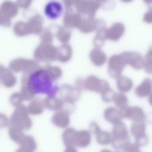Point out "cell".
Instances as JSON below:
<instances>
[{
    "label": "cell",
    "instance_id": "cell-10",
    "mask_svg": "<svg viewBox=\"0 0 152 152\" xmlns=\"http://www.w3.org/2000/svg\"><path fill=\"white\" fill-rule=\"evenodd\" d=\"M51 122L55 126L64 129L68 127L70 124L69 114L64 111H58L53 115L51 118Z\"/></svg>",
    "mask_w": 152,
    "mask_h": 152
},
{
    "label": "cell",
    "instance_id": "cell-33",
    "mask_svg": "<svg viewBox=\"0 0 152 152\" xmlns=\"http://www.w3.org/2000/svg\"><path fill=\"white\" fill-rule=\"evenodd\" d=\"M99 125L96 122L93 121L89 125V132L90 133L96 135L101 131Z\"/></svg>",
    "mask_w": 152,
    "mask_h": 152
},
{
    "label": "cell",
    "instance_id": "cell-23",
    "mask_svg": "<svg viewBox=\"0 0 152 152\" xmlns=\"http://www.w3.org/2000/svg\"><path fill=\"white\" fill-rule=\"evenodd\" d=\"M113 137L112 134L105 131H100L96 135L97 142L101 145H107L112 142Z\"/></svg>",
    "mask_w": 152,
    "mask_h": 152
},
{
    "label": "cell",
    "instance_id": "cell-5",
    "mask_svg": "<svg viewBox=\"0 0 152 152\" xmlns=\"http://www.w3.org/2000/svg\"><path fill=\"white\" fill-rule=\"evenodd\" d=\"M109 83L95 75L87 77L83 81V88L91 91L100 93L103 90L109 87Z\"/></svg>",
    "mask_w": 152,
    "mask_h": 152
},
{
    "label": "cell",
    "instance_id": "cell-1",
    "mask_svg": "<svg viewBox=\"0 0 152 152\" xmlns=\"http://www.w3.org/2000/svg\"><path fill=\"white\" fill-rule=\"evenodd\" d=\"M55 81L49 77L44 68H39L28 73L22 77V84L27 85L35 94H46L55 96L59 88Z\"/></svg>",
    "mask_w": 152,
    "mask_h": 152
},
{
    "label": "cell",
    "instance_id": "cell-9",
    "mask_svg": "<svg viewBox=\"0 0 152 152\" xmlns=\"http://www.w3.org/2000/svg\"><path fill=\"white\" fill-rule=\"evenodd\" d=\"M91 137L89 131L87 130L76 131L75 138V145L80 148H86L90 144Z\"/></svg>",
    "mask_w": 152,
    "mask_h": 152
},
{
    "label": "cell",
    "instance_id": "cell-7",
    "mask_svg": "<svg viewBox=\"0 0 152 152\" xmlns=\"http://www.w3.org/2000/svg\"><path fill=\"white\" fill-rule=\"evenodd\" d=\"M125 65L123 58L120 57H113L110 58L108 62V73L111 77L117 79L121 76Z\"/></svg>",
    "mask_w": 152,
    "mask_h": 152
},
{
    "label": "cell",
    "instance_id": "cell-29",
    "mask_svg": "<svg viewBox=\"0 0 152 152\" xmlns=\"http://www.w3.org/2000/svg\"><path fill=\"white\" fill-rule=\"evenodd\" d=\"M91 59L92 63L96 66H99L103 65L106 61V58L104 55L102 53L95 52L92 53Z\"/></svg>",
    "mask_w": 152,
    "mask_h": 152
},
{
    "label": "cell",
    "instance_id": "cell-15",
    "mask_svg": "<svg viewBox=\"0 0 152 152\" xmlns=\"http://www.w3.org/2000/svg\"><path fill=\"white\" fill-rule=\"evenodd\" d=\"M105 119L108 122L114 124L121 121L122 118L120 116L119 109L114 107H108L104 113Z\"/></svg>",
    "mask_w": 152,
    "mask_h": 152
},
{
    "label": "cell",
    "instance_id": "cell-24",
    "mask_svg": "<svg viewBox=\"0 0 152 152\" xmlns=\"http://www.w3.org/2000/svg\"><path fill=\"white\" fill-rule=\"evenodd\" d=\"M9 133L11 139L18 144L22 141L25 136L23 130L11 126H10Z\"/></svg>",
    "mask_w": 152,
    "mask_h": 152
},
{
    "label": "cell",
    "instance_id": "cell-31",
    "mask_svg": "<svg viewBox=\"0 0 152 152\" xmlns=\"http://www.w3.org/2000/svg\"><path fill=\"white\" fill-rule=\"evenodd\" d=\"M135 143L140 147H144L148 144L149 142V139L146 134L139 137L135 138Z\"/></svg>",
    "mask_w": 152,
    "mask_h": 152
},
{
    "label": "cell",
    "instance_id": "cell-30",
    "mask_svg": "<svg viewBox=\"0 0 152 152\" xmlns=\"http://www.w3.org/2000/svg\"><path fill=\"white\" fill-rule=\"evenodd\" d=\"M10 100L11 104L14 106L17 107L22 104L23 99L20 92H16L11 95Z\"/></svg>",
    "mask_w": 152,
    "mask_h": 152
},
{
    "label": "cell",
    "instance_id": "cell-27",
    "mask_svg": "<svg viewBox=\"0 0 152 152\" xmlns=\"http://www.w3.org/2000/svg\"><path fill=\"white\" fill-rule=\"evenodd\" d=\"M115 93V91L109 86L103 90L100 94L103 101L108 103L113 101V98Z\"/></svg>",
    "mask_w": 152,
    "mask_h": 152
},
{
    "label": "cell",
    "instance_id": "cell-36",
    "mask_svg": "<svg viewBox=\"0 0 152 152\" xmlns=\"http://www.w3.org/2000/svg\"><path fill=\"white\" fill-rule=\"evenodd\" d=\"M65 151L66 152H76L75 147H69L66 148Z\"/></svg>",
    "mask_w": 152,
    "mask_h": 152
},
{
    "label": "cell",
    "instance_id": "cell-2",
    "mask_svg": "<svg viewBox=\"0 0 152 152\" xmlns=\"http://www.w3.org/2000/svg\"><path fill=\"white\" fill-rule=\"evenodd\" d=\"M10 125L23 131L31 128L32 122L29 117L27 107L22 104L16 107L10 120Z\"/></svg>",
    "mask_w": 152,
    "mask_h": 152
},
{
    "label": "cell",
    "instance_id": "cell-13",
    "mask_svg": "<svg viewBox=\"0 0 152 152\" xmlns=\"http://www.w3.org/2000/svg\"><path fill=\"white\" fill-rule=\"evenodd\" d=\"M19 148L18 151L22 152H31L37 148V143L33 137L29 135L25 136L19 143Z\"/></svg>",
    "mask_w": 152,
    "mask_h": 152
},
{
    "label": "cell",
    "instance_id": "cell-26",
    "mask_svg": "<svg viewBox=\"0 0 152 152\" xmlns=\"http://www.w3.org/2000/svg\"><path fill=\"white\" fill-rule=\"evenodd\" d=\"M130 142V137L125 139H112L111 144L114 149L116 151H123L125 146Z\"/></svg>",
    "mask_w": 152,
    "mask_h": 152
},
{
    "label": "cell",
    "instance_id": "cell-28",
    "mask_svg": "<svg viewBox=\"0 0 152 152\" xmlns=\"http://www.w3.org/2000/svg\"><path fill=\"white\" fill-rule=\"evenodd\" d=\"M23 100H31L33 99L35 94L26 84H22V88L20 92Z\"/></svg>",
    "mask_w": 152,
    "mask_h": 152
},
{
    "label": "cell",
    "instance_id": "cell-3",
    "mask_svg": "<svg viewBox=\"0 0 152 152\" xmlns=\"http://www.w3.org/2000/svg\"><path fill=\"white\" fill-rule=\"evenodd\" d=\"M120 116L122 118H127L134 122L144 121L145 115L141 107L138 106H125L119 109Z\"/></svg>",
    "mask_w": 152,
    "mask_h": 152
},
{
    "label": "cell",
    "instance_id": "cell-19",
    "mask_svg": "<svg viewBox=\"0 0 152 152\" xmlns=\"http://www.w3.org/2000/svg\"><path fill=\"white\" fill-rule=\"evenodd\" d=\"M76 130L72 128L66 129L62 134V140L66 148L75 147V138L76 132Z\"/></svg>",
    "mask_w": 152,
    "mask_h": 152
},
{
    "label": "cell",
    "instance_id": "cell-18",
    "mask_svg": "<svg viewBox=\"0 0 152 152\" xmlns=\"http://www.w3.org/2000/svg\"><path fill=\"white\" fill-rule=\"evenodd\" d=\"M0 80L5 87L11 88L15 85L17 83V78L10 69L6 68L1 76Z\"/></svg>",
    "mask_w": 152,
    "mask_h": 152
},
{
    "label": "cell",
    "instance_id": "cell-16",
    "mask_svg": "<svg viewBox=\"0 0 152 152\" xmlns=\"http://www.w3.org/2000/svg\"><path fill=\"white\" fill-rule=\"evenodd\" d=\"M125 64H129L133 69L140 70L143 67V61L137 55H126L123 58Z\"/></svg>",
    "mask_w": 152,
    "mask_h": 152
},
{
    "label": "cell",
    "instance_id": "cell-6",
    "mask_svg": "<svg viewBox=\"0 0 152 152\" xmlns=\"http://www.w3.org/2000/svg\"><path fill=\"white\" fill-rule=\"evenodd\" d=\"M63 5L56 0H51L45 6L44 13L48 18L56 20L60 17L63 13Z\"/></svg>",
    "mask_w": 152,
    "mask_h": 152
},
{
    "label": "cell",
    "instance_id": "cell-25",
    "mask_svg": "<svg viewBox=\"0 0 152 152\" xmlns=\"http://www.w3.org/2000/svg\"><path fill=\"white\" fill-rule=\"evenodd\" d=\"M113 101L116 107L120 108L128 105L129 99L127 96L122 93H115Z\"/></svg>",
    "mask_w": 152,
    "mask_h": 152
},
{
    "label": "cell",
    "instance_id": "cell-4",
    "mask_svg": "<svg viewBox=\"0 0 152 152\" xmlns=\"http://www.w3.org/2000/svg\"><path fill=\"white\" fill-rule=\"evenodd\" d=\"M59 94L64 102L75 104L80 97L81 90L76 86L64 84L59 89Z\"/></svg>",
    "mask_w": 152,
    "mask_h": 152
},
{
    "label": "cell",
    "instance_id": "cell-34",
    "mask_svg": "<svg viewBox=\"0 0 152 152\" xmlns=\"http://www.w3.org/2000/svg\"><path fill=\"white\" fill-rule=\"evenodd\" d=\"M10 124L8 118L4 114L0 113V128H5Z\"/></svg>",
    "mask_w": 152,
    "mask_h": 152
},
{
    "label": "cell",
    "instance_id": "cell-22",
    "mask_svg": "<svg viewBox=\"0 0 152 152\" xmlns=\"http://www.w3.org/2000/svg\"><path fill=\"white\" fill-rule=\"evenodd\" d=\"M44 69L49 77L53 80H58L63 75V71L58 66H47Z\"/></svg>",
    "mask_w": 152,
    "mask_h": 152
},
{
    "label": "cell",
    "instance_id": "cell-37",
    "mask_svg": "<svg viewBox=\"0 0 152 152\" xmlns=\"http://www.w3.org/2000/svg\"><path fill=\"white\" fill-rule=\"evenodd\" d=\"M6 69V68H5L3 66L0 65V79H1V78L2 74H3Z\"/></svg>",
    "mask_w": 152,
    "mask_h": 152
},
{
    "label": "cell",
    "instance_id": "cell-35",
    "mask_svg": "<svg viewBox=\"0 0 152 152\" xmlns=\"http://www.w3.org/2000/svg\"><path fill=\"white\" fill-rule=\"evenodd\" d=\"M83 81L84 80L82 78H78L75 81V86L78 88L80 89V90L83 89Z\"/></svg>",
    "mask_w": 152,
    "mask_h": 152
},
{
    "label": "cell",
    "instance_id": "cell-11",
    "mask_svg": "<svg viewBox=\"0 0 152 152\" xmlns=\"http://www.w3.org/2000/svg\"><path fill=\"white\" fill-rule=\"evenodd\" d=\"M152 80L146 78L143 80L142 82L135 90V93L137 96L144 98L151 96L152 93Z\"/></svg>",
    "mask_w": 152,
    "mask_h": 152
},
{
    "label": "cell",
    "instance_id": "cell-12",
    "mask_svg": "<svg viewBox=\"0 0 152 152\" xmlns=\"http://www.w3.org/2000/svg\"><path fill=\"white\" fill-rule=\"evenodd\" d=\"M42 102L44 107L51 111H60L64 107L63 100L55 96H48L45 98Z\"/></svg>",
    "mask_w": 152,
    "mask_h": 152
},
{
    "label": "cell",
    "instance_id": "cell-32",
    "mask_svg": "<svg viewBox=\"0 0 152 152\" xmlns=\"http://www.w3.org/2000/svg\"><path fill=\"white\" fill-rule=\"evenodd\" d=\"M140 147L136 143L127 144L124 148L123 151L129 152H140Z\"/></svg>",
    "mask_w": 152,
    "mask_h": 152
},
{
    "label": "cell",
    "instance_id": "cell-20",
    "mask_svg": "<svg viewBox=\"0 0 152 152\" xmlns=\"http://www.w3.org/2000/svg\"><path fill=\"white\" fill-rule=\"evenodd\" d=\"M27 108L29 114L33 115H39L43 112L44 106L42 100L37 99L31 101Z\"/></svg>",
    "mask_w": 152,
    "mask_h": 152
},
{
    "label": "cell",
    "instance_id": "cell-21",
    "mask_svg": "<svg viewBox=\"0 0 152 152\" xmlns=\"http://www.w3.org/2000/svg\"><path fill=\"white\" fill-rule=\"evenodd\" d=\"M146 126L144 121L137 122L132 124L131 127V132L135 138L146 134Z\"/></svg>",
    "mask_w": 152,
    "mask_h": 152
},
{
    "label": "cell",
    "instance_id": "cell-8",
    "mask_svg": "<svg viewBox=\"0 0 152 152\" xmlns=\"http://www.w3.org/2000/svg\"><path fill=\"white\" fill-rule=\"evenodd\" d=\"M11 70L15 72H23L24 73L32 72L39 68L35 62L26 60H17L11 62L10 64Z\"/></svg>",
    "mask_w": 152,
    "mask_h": 152
},
{
    "label": "cell",
    "instance_id": "cell-14",
    "mask_svg": "<svg viewBox=\"0 0 152 152\" xmlns=\"http://www.w3.org/2000/svg\"><path fill=\"white\" fill-rule=\"evenodd\" d=\"M113 125L111 133L113 138L125 139L129 137L126 125L122 121Z\"/></svg>",
    "mask_w": 152,
    "mask_h": 152
},
{
    "label": "cell",
    "instance_id": "cell-17",
    "mask_svg": "<svg viewBox=\"0 0 152 152\" xmlns=\"http://www.w3.org/2000/svg\"><path fill=\"white\" fill-rule=\"evenodd\" d=\"M116 85L117 88L120 92L126 93L132 89L133 83L130 78L121 75L117 78Z\"/></svg>",
    "mask_w": 152,
    "mask_h": 152
}]
</instances>
